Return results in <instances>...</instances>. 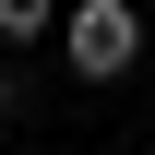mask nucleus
<instances>
[{
    "mask_svg": "<svg viewBox=\"0 0 155 155\" xmlns=\"http://www.w3.org/2000/svg\"><path fill=\"white\" fill-rule=\"evenodd\" d=\"M0 119H36V84H24L12 60H0Z\"/></svg>",
    "mask_w": 155,
    "mask_h": 155,
    "instance_id": "7ed1b4c3",
    "label": "nucleus"
},
{
    "mask_svg": "<svg viewBox=\"0 0 155 155\" xmlns=\"http://www.w3.org/2000/svg\"><path fill=\"white\" fill-rule=\"evenodd\" d=\"M48 24H60V0H0V48H36Z\"/></svg>",
    "mask_w": 155,
    "mask_h": 155,
    "instance_id": "f03ea898",
    "label": "nucleus"
},
{
    "mask_svg": "<svg viewBox=\"0 0 155 155\" xmlns=\"http://www.w3.org/2000/svg\"><path fill=\"white\" fill-rule=\"evenodd\" d=\"M60 60H72L84 84H119L143 60V12L131 0H72V12H60Z\"/></svg>",
    "mask_w": 155,
    "mask_h": 155,
    "instance_id": "f257e3e1",
    "label": "nucleus"
}]
</instances>
